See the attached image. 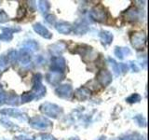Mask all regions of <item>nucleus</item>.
<instances>
[{"label": "nucleus", "instance_id": "f257e3e1", "mask_svg": "<svg viewBox=\"0 0 149 140\" xmlns=\"http://www.w3.org/2000/svg\"><path fill=\"white\" fill-rule=\"evenodd\" d=\"M35 30H36V32H38L39 34H40L41 36H46V37H49V36H50V35H49V33L48 32V30H47L45 27H43L42 25H40V24H36V25L35 26Z\"/></svg>", "mask_w": 149, "mask_h": 140}]
</instances>
